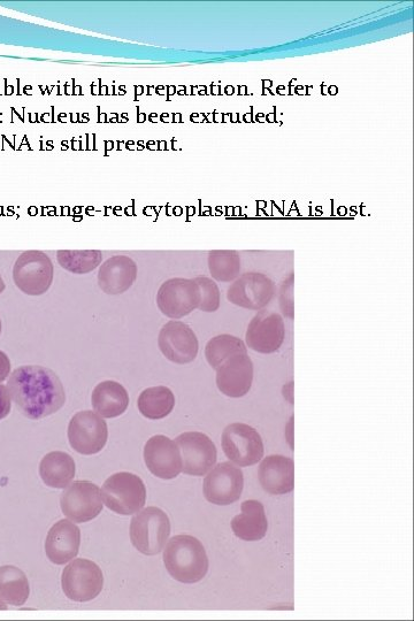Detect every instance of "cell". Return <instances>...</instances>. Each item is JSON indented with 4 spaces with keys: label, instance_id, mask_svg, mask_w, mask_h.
I'll list each match as a JSON object with an SVG mask.
<instances>
[{
    "label": "cell",
    "instance_id": "27",
    "mask_svg": "<svg viewBox=\"0 0 414 621\" xmlns=\"http://www.w3.org/2000/svg\"><path fill=\"white\" fill-rule=\"evenodd\" d=\"M207 264L212 279L221 283L234 282L242 270L240 253L234 250L210 251Z\"/></svg>",
    "mask_w": 414,
    "mask_h": 621
},
{
    "label": "cell",
    "instance_id": "18",
    "mask_svg": "<svg viewBox=\"0 0 414 621\" xmlns=\"http://www.w3.org/2000/svg\"><path fill=\"white\" fill-rule=\"evenodd\" d=\"M80 546V528L71 521L60 520L46 536L45 552L53 564L64 565L78 556Z\"/></svg>",
    "mask_w": 414,
    "mask_h": 621
},
{
    "label": "cell",
    "instance_id": "16",
    "mask_svg": "<svg viewBox=\"0 0 414 621\" xmlns=\"http://www.w3.org/2000/svg\"><path fill=\"white\" fill-rule=\"evenodd\" d=\"M144 460L157 478L171 480L182 472L181 452L175 441L165 435L152 436L144 447Z\"/></svg>",
    "mask_w": 414,
    "mask_h": 621
},
{
    "label": "cell",
    "instance_id": "8",
    "mask_svg": "<svg viewBox=\"0 0 414 621\" xmlns=\"http://www.w3.org/2000/svg\"><path fill=\"white\" fill-rule=\"evenodd\" d=\"M61 586L65 595L74 602H89L102 593L103 572L88 559H75L65 567Z\"/></svg>",
    "mask_w": 414,
    "mask_h": 621
},
{
    "label": "cell",
    "instance_id": "12",
    "mask_svg": "<svg viewBox=\"0 0 414 621\" xmlns=\"http://www.w3.org/2000/svg\"><path fill=\"white\" fill-rule=\"evenodd\" d=\"M285 339V320L281 314L267 310H260L252 318L245 333L247 348L263 355L279 351Z\"/></svg>",
    "mask_w": 414,
    "mask_h": 621
},
{
    "label": "cell",
    "instance_id": "30",
    "mask_svg": "<svg viewBox=\"0 0 414 621\" xmlns=\"http://www.w3.org/2000/svg\"><path fill=\"white\" fill-rule=\"evenodd\" d=\"M279 306L283 316L289 320H294V273H291L288 278L282 282L279 289Z\"/></svg>",
    "mask_w": 414,
    "mask_h": 621
},
{
    "label": "cell",
    "instance_id": "1",
    "mask_svg": "<svg viewBox=\"0 0 414 621\" xmlns=\"http://www.w3.org/2000/svg\"><path fill=\"white\" fill-rule=\"evenodd\" d=\"M12 401L23 416L40 420L63 408L66 394L58 375L43 366L17 368L7 382Z\"/></svg>",
    "mask_w": 414,
    "mask_h": 621
},
{
    "label": "cell",
    "instance_id": "25",
    "mask_svg": "<svg viewBox=\"0 0 414 621\" xmlns=\"http://www.w3.org/2000/svg\"><path fill=\"white\" fill-rule=\"evenodd\" d=\"M29 593V582L25 573L11 565L0 567V600L14 607H21L27 602Z\"/></svg>",
    "mask_w": 414,
    "mask_h": 621
},
{
    "label": "cell",
    "instance_id": "17",
    "mask_svg": "<svg viewBox=\"0 0 414 621\" xmlns=\"http://www.w3.org/2000/svg\"><path fill=\"white\" fill-rule=\"evenodd\" d=\"M217 387L227 397L247 395L253 382V363L247 355H237L217 368Z\"/></svg>",
    "mask_w": 414,
    "mask_h": 621
},
{
    "label": "cell",
    "instance_id": "3",
    "mask_svg": "<svg viewBox=\"0 0 414 621\" xmlns=\"http://www.w3.org/2000/svg\"><path fill=\"white\" fill-rule=\"evenodd\" d=\"M170 535V518L163 510L155 506L138 511L130 523V540L143 555L160 554L170 539Z\"/></svg>",
    "mask_w": 414,
    "mask_h": 621
},
{
    "label": "cell",
    "instance_id": "4",
    "mask_svg": "<svg viewBox=\"0 0 414 621\" xmlns=\"http://www.w3.org/2000/svg\"><path fill=\"white\" fill-rule=\"evenodd\" d=\"M102 500L107 508L118 515H134L147 502V488L137 475L120 472L105 481Z\"/></svg>",
    "mask_w": 414,
    "mask_h": 621
},
{
    "label": "cell",
    "instance_id": "32",
    "mask_svg": "<svg viewBox=\"0 0 414 621\" xmlns=\"http://www.w3.org/2000/svg\"><path fill=\"white\" fill-rule=\"evenodd\" d=\"M11 373L10 358L7 357L5 352L0 351V383L4 382Z\"/></svg>",
    "mask_w": 414,
    "mask_h": 621
},
{
    "label": "cell",
    "instance_id": "33",
    "mask_svg": "<svg viewBox=\"0 0 414 621\" xmlns=\"http://www.w3.org/2000/svg\"><path fill=\"white\" fill-rule=\"evenodd\" d=\"M5 287H6L5 282L2 278V275H0V295L4 293Z\"/></svg>",
    "mask_w": 414,
    "mask_h": 621
},
{
    "label": "cell",
    "instance_id": "10",
    "mask_svg": "<svg viewBox=\"0 0 414 621\" xmlns=\"http://www.w3.org/2000/svg\"><path fill=\"white\" fill-rule=\"evenodd\" d=\"M275 294V283L267 275L250 272L232 282L227 290V299L241 309L260 311L272 302Z\"/></svg>",
    "mask_w": 414,
    "mask_h": 621
},
{
    "label": "cell",
    "instance_id": "9",
    "mask_svg": "<svg viewBox=\"0 0 414 621\" xmlns=\"http://www.w3.org/2000/svg\"><path fill=\"white\" fill-rule=\"evenodd\" d=\"M107 439L109 428L104 418L96 412L81 411L69 421V444L81 455L98 454L106 446Z\"/></svg>",
    "mask_w": 414,
    "mask_h": 621
},
{
    "label": "cell",
    "instance_id": "26",
    "mask_svg": "<svg viewBox=\"0 0 414 621\" xmlns=\"http://www.w3.org/2000/svg\"><path fill=\"white\" fill-rule=\"evenodd\" d=\"M247 354V344L239 337L230 334L214 336L205 347V358L213 370H217L229 358Z\"/></svg>",
    "mask_w": 414,
    "mask_h": 621
},
{
    "label": "cell",
    "instance_id": "22",
    "mask_svg": "<svg viewBox=\"0 0 414 621\" xmlns=\"http://www.w3.org/2000/svg\"><path fill=\"white\" fill-rule=\"evenodd\" d=\"M242 512L232 520V529L237 538L255 542L265 538L268 521L264 505L258 501H245Z\"/></svg>",
    "mask_w": 414,
    "mask_h": 621
},
{
    "label": "cell",
    "instance_id": "13",
    "mask_svg": "<svg viewBox=\"0 0 414 621\" xmlns=\"http://www.w3.org/2000/svg\"><path fill=\"white\" fill-rule=\"evenodd\" d=\"M181 452L182 472L193 477H204L217 463L216 444L209 436L199 432H187L176 437Z\"/></svg>",
    "mask_w": 414,
    "mask_h": 621
},
{
    "label": "cell",
    "instance_id": "15",
    "mask_svg": "<svg viewBox=\"0 0 414 621\" xmlns=\"http://www.w3.org/2000/svg\"><path fill=\"white\" fill-rule=\"evenodd\" d=\"M244 488L243 472L233 463H220L206 475L203 492L207 501L226 506L240 500Z\"/></svg>",
    "mask_w": 414,
    "mask_h": 621
},
{
    "label": "cell",
    "instance_id": "21",
    "mask_svg": "<svg viewBox=\"0 0 414 621\" xmlns=\"http://www.w3.org/2000/svg\"><path fill=\"white\" fill-rule=\"evenodd\" d=\"M91 404L95 412L104 419L122 416L129 406V395L117 381H103L92 391Z\"/></svg>",
    "mask_w": 414,
    "mask_h": 621
},
{
    "label": "cell",
    "instance_id": "14",
    "mask_svg": "<svg viewBox=\"0 0 414 621\" xmlns=\"http://www.w3.org/2000/svg\"><path fill=\"white\" fill-rule=\"evenodd\" d=\"M158 347L170 362L186 365L197 358L199 342L195 332L187 324L171 320L160 329Z\"/></svg>",
    "mask_w": 414,
    "mask_h": 621
},
{
    "label": "cell",
    "instance_id": "11",
    "mask_svg": "<svg viewBox=\"0 0 414 621\" xmlns=\"http://www.w3.org/2000/svg\"><path fill=\"white\" fill-rule=\"evenodd\" d=\"M61 510L73 523H88L103 510L101 489L89 481L69 483L60 497Z\"/></svg>",
    "mask_w": 414,
    "mask_h": 621
},
{
    "label": "cell",
    "instance_id": "35",
    "mask_svg": "<svg viewBox=\"0 0 414 621\" xmlns=\"http://www.w3.org/2000/svg\"><path fill=\"white\" fill-rule=\"evenodd\" d=\"M0 334H2V320H0Z\"/></svg>",
    "mask_w": 414,
    "mask_h": 621
},
{
    "label": "cell",
    "instance_id": "20",
    "mask_svg": "<svg viewBox=\"0 0 414 621\" xmlns=\"http://www.w3.org/2000/svg\"><path fill=\"white\" fill-rule=\"evenodd\" d=\"M258 478L266 493L286 495L294 490V460L285 456H270L259 466Z\"/></svg>",
    "mask_w": 414,
    "mask_h": 621
},
{
    "label": "cell",
    "instance_id": "28",
    "mask_svg": "<svg viewBox=\"0 0 414 621\" xmlns=\"http://www.w3.org/2000/svg\"><path fill=\"white\" fill-rule=\"evenodd\" d=\"M58 263L73 274H88L102 265L103 253L99 250H59Z\"/></svg>",
    "mask_w": 414,
    "mask_h": 621
},
{
    "label": "cell",
    "instance_id": "2",
    "mask_svg": "<svg viewBox=\"0 0 414 621\" xmlns=\"http://www.w3.org/2000/svg\"><path fill=\"white\" fill-rule=\"evenodd\" d=\"M165 547L164 564L173 579L190 585L205 578L209 557L201 541L190 535H176Z\"/></svg>",
    "mask_w": 414,
    "mask_h": 621
},
{
    "label": "cell",
    "instance_id": "34",
    "mask_svg": "<svg viewBox=\"0 0 414 621\" xmlns=\"http://www.w3.org/2000/svg\"><path fill=\"white\" fill-rule=\"evenodd\" d=\"M7 605L4 601L0 600V611H6Z\"/></svg>",
    "mask_w": 414,
    "mask_h": 621
},
{
    "label": "cell",
    "instance_id": "5",
    "mask_svg": "<svg viewBox=\"0 0 414 621\" xmlns=\"http://www.w3.org/2000/svg\"><path fill=\"white\" fill-rule=\"evenodd\" d=\"M55 278V266L46 253L37 250L23 252L13 267V280L23 294L41 296L50 289Z\"/></svg>",
    "mask_w": 414,
    "mask_h": 621
},
{
    "label": "cell",
    "instance_id": "23",
    "mask_svg": "<svg viewBox=\"0 0 414 621\" xmlns=\"http://www.w3.org/2000/svg\"><path fill=\"white\" fill-rule=\"evenodd\" d=\"M40 475L46 486L64 489L75 477L74 459L66 452H50L42 459Z\"/></svg>",
    "mask_w": 414,
    "mask_h": 621
},
{
    "label": "cell",
    "instance_id": "29",
    "mask_svg": "<svg viewBox=\"0 0 414 621\" xmlns=\"http://www.w3.org/2000/svg\"><path fill=\"white\" fill-rule=\"evenodd\" d=\"M201 290V303L198 310L206 313L217 312L221 305V294L217 282L207 276L199 275L194 279Z\"/></svg>",
    "mask_w": 414,
    "mask_h": 621
},
{
    "label": "cell",
    "instance_id": "7",
    "mask_svg": "<svg viewBox=\"0 0 414 621\" xmlns=\"http://www.w3.org/2000/svg\"><path fill=\"white\" fill-rule=\"evenodd\" d=\"M156 301L164 316L180 320L198 309L201 290L194 279L174 278L160 286Z\"/></svg>",
    "mask_w": 414,
    "mask_h": 621
},
{
    "label": "cell",
    "instance_id": "24",
    "mask_svg": "<svg viewBox=\"0 0 414 621\" xmlns=\"http://www.w3.org/2000/svg\"><path fill=\"white\" fill-rule=\"evenodd\" d=\"M175 396L170 388L151 387L142 391L138 397L137 408L142 416L150 420L164 419L173 412Z\"/></svg>",
    "mask_w": 414,
    "mask_h": 621
},
{
    "label": "cell",
    "instance_id": "19",
    "mask_svg": "<svg viewBox=\"0 0 414 621\" xmlns=\"http://www.w3.org/2000/svg\"><path fill=\"white\" fill-rule=\"evenodd\" d=\"M138 268L128 256H113L106 260L98 271V286L105 294H125L137 279Z\"/></svg>",
    "mask_w": 414,
    "mask_h": 621
},
{
    "label": "cell",
    "instance_id": "6",
    "mask_svg": "<svg viewBox=\"0 0 414 621\" xmlns=\"http://www.w3.org/2000/svg\"><path fill=\"white\" fill-rule=\"evenodd\" d=\"M227 458L239 467L256 465L264 457V442L255 428L242 423L230 424L221 437Z\"/></svg>",
    "mask_w": 414,
    "mask_h": 621
},
{
    "label": "cell",
    "instance_id": "31",
    "mask_svg": "<svg viewBox=\"0 0 414 621\" xmlns=\"http://www.w3.org/2000/svg\"><path fill=\"white\" fill-rule=\"evenodd\" d=\"M12 409V398L9 388L0 383V420L9 416Z\"/></svg>",
    "mask_w": 414,
    "mask_h": 621
}]
</instances>
